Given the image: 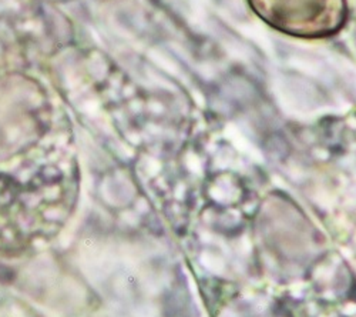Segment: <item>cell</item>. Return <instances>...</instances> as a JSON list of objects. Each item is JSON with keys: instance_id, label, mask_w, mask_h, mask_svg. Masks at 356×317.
Returning <instances> with one entry per match:
<instances>
[{"instance_id": "cell-1", "label": "cell", "mask_w": 356, "mask_h": 317, "mask_svg": "<svg viewBox=\"0 0 356 317\" xmlns=\"http://www.w3.org/2000/svg\"><path fill=\"white\" fill-rule=\"evenodd\" d=\"M252 10L277 31L300 38L337 33L346 19L345 0H248Z\"/></svg>"}]
</instances>
